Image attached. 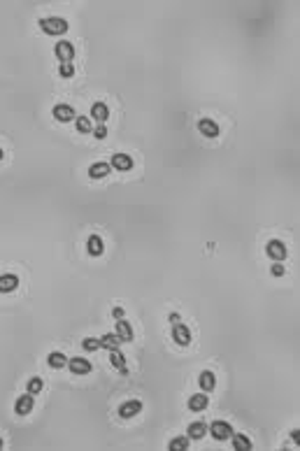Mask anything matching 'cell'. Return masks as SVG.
Instances as JSON below:
<instances>
[{"label":"cell","mask_w":300,"mask_h":451,"mask_svg":"<svg viewBox=\"0 0 300 451\" xmlns=\"http://www.w3.org/2000/svg\"><path fill=\"white\" fill-rule=\"evenodd\" d=\"M40 28L47 35H65L68 33V21L63 17H45L40 21Z\"/></svg>","instance_id":"6da1fadb"},{"label":"cell","mask_w":300,"mask_h":451,"mask_svg":"<svg viewBox=\"0 0 300 451\" xmlns=\"http://www.w3.org/2000/svg\"><path fill=\"white\" fill-rule=\"evenodd\" d=\"M207 432H210L217 442H226V439H230V435H233V426L219 419V421H214V423L207 426Z\"/></svg>","instance_id":"7a4b0ae2"},{"label":"cell","mask_w":300,"mask_h":451,"mask_svg":"<svg viewBox=\"0 0 300 451\" xmlns=\"http://www.w3.org/2000/svg\"><path fill=\"white\" fill-rule=\"evenodd\" d=\"M265 254H268L270 261H275V263H281L284 258H286V244L281 240H270L268 244H265Z\"/></svg>","instance_id":"3957f363"},{"label":"cell","mask_w":300,"mask_h":451,"mask_svg":"<svg viewBox=\"0 0 300 451\" xmlns=\"http://www.w3.org/2000/svg\"><path fill=\"white\" fill-rule=\"evenodd\" d=\"M54 54H56V58L61 61V63H72V61H75V47H72V42H68V40L56 42Z\"/></svg>","instance_id":"277c9868"},{"label":"cell","mask_w":300,"mask_h":451,"mask_svg":"<svg viewBox=\"0 0 300 451\" xmlns=\"http://www.w3.org/2000/svg\"><path fill=\"white\" fill-rule=\"evenodd\" d=\"M33 405H35V395H31V393L19 395L17 402H14V414H17V416H26V414L33 412Z\"/></svg>","instance_id":"5b68a950"},{"label":"cell","mask_w":300,"mask_h":451,"mask_svg":"<svg viewBox=\"0 0 300 451\" xmlns=\"http://www.w3.org/2000/svg\"><path fill=\"white\" fill-rule=\"evenodd\" d=\"M173 340L179 344V347H189V344H191V331L179 321V324L173 326Z\"/></svg>","instance_id":"8992f818"},{"label":"cell","mask_w":300,"mask_h":451,"mask_svg":"<svg viewBox=\"0 0 300 451\" xmlns=\"http://www.w3.org/2000/svg\"><path fill=\"white\" fill-rule=\"evenodd\" d=\"M51 114H54V119H56V121H61V123H68V121L75 119V107H70V105L61 102V105H54Z\"/></svg>","instance_id":"52a82bcc"},{"label":"cell","mask_w":300,"mask_h":451,"mask_svg":"<svg viewBox=\"0 0 300 451\" xmlns=\"http://www.w3.org/2000/svg\"><path fill=\"white\" fill-rule=\"evenodd\" d=\"M140 412H142L140 400H128L119 407V416H121V419H133V416H137Z\"/></svg>","instance_id":"ba28073f"},{"label":"cell","mask_w":300,"mask_h":451,"mask_svg":"<svg viewBox=\"0 0 300 451\" xmlns=\"http://www.w3.org/2000/svg\"><path fill=\"white\" fill-rule=\"evenodd\" d=\"M198 386H200V391H203V393H212V391H214V386H217V377H214V372H210V370L200 372Z\"/></svg>","instance_id":"9c48e42d"},{"label":"cell","mask_w":300,"mask_h":451,"mask_svg":"<svg viewBox=\"0 0 300 451\" xmlns=\"http://www.w3.org/2000/svg\"><path fill=\"white\" fill-rule=\"evenodd\" d=\"M19 288V277L12 272L0 274V293H12Z\"/></svg>","instance_id":"30bf717a"},{"label":"cell","mask_w":300,"mask_h":451,"mask_svg":"<svg viewBox=\"0 0 300 451\" xmlns=\"http://www.w3.org/2000/svg\"><path fill=\"white\" fill-rule=\"evenodd\" d=\"M68 368L72 370V375H89V372H91V363L86 361V358L75 356V358L68 361Z\"/></svg>","instance_id":"8fae6325"},{"label":"cell","mask_w":300,"mask_h":451,"mask_svg":"<svg viewBox=\"0 0 300 451\" xmlns=\"http://www.w3.org/2000/svg\"><path fill=\"white\" fill-rule=\"evenodd\" d=\"M109 166L114 168V170H119V172H128L130 168H133V159H130L128 154H114Z\"/></svg>","instance_id":"7c38bea8"},{"label":"cell","mask_w":300,"mask_h":451,"mask_svg":"<svg viewBox=\"0 0 300 451\" xmlns=\"http://www.w3.org/2000/svg\"><path fill=\"white\" fill-rule=\"evenodd\" d=\"M198 130H200V135H205V137H217V135L221 133V130H219V123L217 121H212V119H200Z\"/></svg>","instance_id":"4fadbf2b"},{"label":"cell","mask_w":300,"mask_h":451,"mask_svg":"<svg viewBox=\"0 0 300 451\" xmlns=\"http://www.w3.org/2000/svg\"><path fill=\"white\" fill-rule=\"evenodd\" d=\"M207 405H210L207 393H193L191 398H189V409H191V412H205Z\"/></svg>","instance_id":"5bb4252c"},{"label":"cell","mask_w":300,"mask_h":451,"mask_svg":"<svg viewBox=\"0 0 300 451\" xmlns=\"http://www.w3.org/2000/svg\"><path fill=\"white\" fill-rule=\"evenodd\" d=\"M116 337H119V342H133V328L128 324L126 319H119V324H116Z\"/></svg>","instance_id":"9a60e30c"},{"label":"cell","mask_w":300,"mask_h":451,"mask_svg":"<svg viewBox=\"0 0 300 451\" xmlns=\"http://www.w3.org/2000/svg\"><path fill=\"white\" fill-rule=\"evenodd\" d=\"M109 363H112V368H116L121 375H128V370H126V356H123L119 349H112L109 351Z\"/></svg>","instance_id":"2e32d148"},{"label":"cell","mask_w":300,"mask_h":451,"mask_svg":"<svg viewBox=\"0 0 300 451\" xmlns=\"http://www.w3.org/2000/svg\"><path fill=\"white\" fill-rule=\"evenodd\" d=\"M205 432H207V423L205 421H193L189 430H186V435H189V439H203Z\"/></svg>","instance_id":"e0dca14e"},{"label":"cell","mask_w":300,"mask_h":451,"mask_svg":"<svg viewBox=\"0 0 300 451\" xmlns=\"http://www.w3.org/2000/svg\"><path fill=\"white\" fill-rule=\"evenodd\" d=\"M91 114H93V119H96L98 123H105V121L109 119V107L105 105V102H93V107H91Z\"/></svg>","instance_id":"ac0fdd59"},{"label":"cell","mask_w":300,"mask_h":451,"mask_svg":"<svg viewBox=\"0 0 300 451\" xmlns=\"http://www.w3.org/2000/svg\"><path fill=\"white\" fill-rule=\"evenodd\" d=\"M86 249H89V254H91V256H102V251H105L102 237H100V235H91L89 240H86Z\"/></svg>","instance_id":"d6986e66"},{"label":"cell","mask_w":300,"mask_h":451,"mask_svg":"<svg viewBox=\"0 0 300 451\" xmlns=\"http://www.w3.org/2000/svg\"><path fill=\"white\" fill-rule=\"evenodd\" d=\"M230 439H233V449H237V451H249L251 449V439L247 437V435H242V432H233Z\"/></svg>","instance_id":"ffe728a7"},{"label":"cell","mask_w":300,"mask_h":451,"mask_svg":"<svg viewBox=\"0 0 300 451\" xmlns=\"http://www.w3.org/2000/svg\"><path fill=\"white\" fill-rule=\"evenodd\" d=\"M109 170H112V166L109 163H93V166L89 168V177L91 179H102V177H107Z\"/></svg>","instance_id":"44dd1931"},{"label":"cell","mask_w":300,"mask_h":451,"mask_svg":"<svg viewBox=\"0 0 300 451\" xmlns=\"http://www.w3.org/2000/svg\"><path fill=\"white\" fill-rule=\"evenodd\" d=\"M47 363H49V368L61 370L68 365V358H65V354H61V351H51L49 356H47Z\"/></svg>","instance_id":"7402d4cb"},{"label":"cell","mask_w":300,"mask_h":451,"mask_svg":"<svg viewBox=\"0 0 300 451\" xmlns=\"http://www.w3.org/2000/svg\"><path fill=\"white\" fill-rule=\"evenodd\" d=\"M119 337H116V333H105V335L100 337V349H107V351H112V349H119Z\"/></svg>","instance_id":"603a6c76"},{"label":"cell","mask_w":300,"mask_h":451,"mask_svg":"<svg viewBox=\"0 0 300 451\" xmlns=\"http://www.w3.org/2000/svg\"><path fill=\"white\" fill-rule=\"evenodd\" d=\"M189 444H191L189 435H179V437H173V439H170L168 449H170V451H186V449H189Z\"/></svg>","instance_id":"cb8c5ba5"},{"label":"cell","mask_w":300,"mask_h":451,"mask_svg":"<svg viewBox=\"0 0 300 451\" xmlns=\"http://www.w3.org/2000/svg\"><path fill=\"white\" fill-rule=\"evenodd\" d=\"M75 123H77V130H79V133H93V121H91L89 116H77Z\"/></svg>","instance_id":"d4e9b609"},{"label":"cell","mask_w":300,"mask_h":451,"mask_svg":"<svg viewBox=\"0 0 300 451\" xmlns=\"http://www.w3.org/2000/svg\"><path fill=\"white\" fill-rule=\"evenodd\" d=\"M42 379L40 377H33V379H28V384H26V393H31V395H38L40 391H42Z\"/></svg>","instance_id":"484cf974"},{"label":"cell","mask_w":300,"mask_h":451,"mask_svg":"<svg viewBox=\"0 0 300 451\" xmlns=\"http://www.w3.org/2000/svg\"><path fill=\"white\" fill-rule=\"evenodd\" d=\"M58 75L65 77V79H68V77H72V75H75V63H61V68H58Z\"/></svg>","instance_id":"4316f807"},{"label":"cell","mask_w":300,"mask_h":451,"mask_svg":"<svg viewBox=\"0 0 300 451\" xmlns=\"http://www.w3.org/2000/svg\"><path fill=\"white\" fill-rule=\"evenodd\" d=\"M82 347H84V351H96V349H100V340H91V337H86L82 342Z\"/></svg>","instance_id":"83f0119b"},{"label":"cell","mask_w":300,"mask_h":451,"mask_svg":"<svg viewBox=\"0 0 300 451\" xmlns=\"http://www.w3.org/2000/svg\"><path fill=\"white\" fill-rule=\"evenodd\" d=\"M93 135H96V140H105V137H107V128H105V123L93 128Z\"/></svg>","instance_id":"f1b7e54d"},{"label":"cell","mask_w":300,"mask_h":451,"mask_svg":"<svg viewBox=\"0 0 300 451\" xmlns=\"http://www.w3.org/2000/svg\"><path fill=\"white\" fill-rule=\"evenodd\" d=\"M270 272L275 274V277H281V274H284V265H281V263H275V265H272V270H270Z\"/></svg>","instance_id":"f546056e"},{"label":"cell","mask_w":300,"mask_h":451,"mask_svg":"<svg viewBox=\"0 0 300 451\" xmlns=\"http://www.w3.org/2000/svg\"><path fill=\"white\" fill-rule=\"evenodd\" d=\"M168 319H170V324H173V326H175V324H179V314H177V312H173V314H170Z\"/></svg>","instance_id":"4dcf8cb0"},{"label":"cell","mask_w":300,"mask_h":451,"mask_svg":"<svg viewBox=\"0 0 300 451\" xmlns=\"http://www.w3.org/2000/svg\"><path fill=\"white\" fill-rule=\"evenodd\" d=\"M112 314H114V319H123V310H121V307H114Z\"/></svg>","instance_id":"1f68e13d"},{"label":"cell","mask_w":300,"mask_h":451,"mask_svg":"<svg viewBox=\"0 0 300 451\" xmlns=\"http://www.w3.org/2000/svg\"><path fill=\"white\" fill-rule=\"evenodd\" d=\"M291 442H300V432L298 430H291Z\"/></svg>","instance_id":"d6a6232c"},{"label":"cell","mask_w":300,"mask_h":451,"mask_svg":"<svg viewBox=\"0 0 300 451\" xmlns=\"http://www.w3.org/2000/svg\"><path fill=\"white\" fill-rule=\"evenodd\" d=\"M3 159H5V152H3V149H0V161H3Z\"/></svg>","instance_id":"836d02e7"},{"label":"cell","mask_w":300,"mask_h":451,"mask_svg":"<svg viewBox=\"0 0 300 451\" xmlns=\"http://www.w3.org/2000/svg\"><path fill=\"white\" fill-rule=\"evenodd\" d=\"M0 449H3V439H0Z\"/></svg>","instance_id":"e575fe53"}]
</instances>
